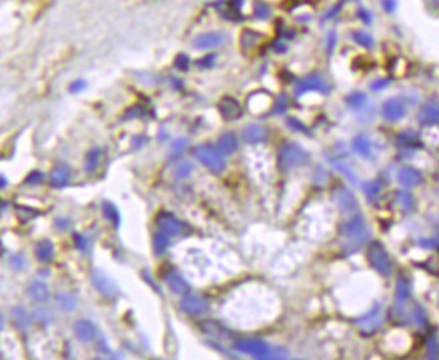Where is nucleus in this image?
I'll use <instances>...</instances> for the list:
<instances>
[{"label": "nucleus", "instance_id": "1", "mask_svg": "<svg viewBox=\"0 0 439 360\" xmlns=\"http://www.w3.org/2000/svg\"><path fill=\"white\" fill-rule=\"evenodd\" d=\"M340 236L346 238L352 246L364 245L370 237V230L362 214L354 213V216L342 225Z\"/></svg>", "mask_w": 439, "mask_h": 360}, {"label": "nucleus", "instance_id": "2", "mask_svg": "<svg viewBox=\"0 0 439 360\" xmlns=\"http://www.w3.org/2000/svg\"><path fill=\"white\" fill-rule=\"evenodd\" d=\"M309 156L297 143H285L277 154V165L283 172H288L308 162Z\"/></svg>", "mask_w": 439, "mask_h": 360}, {"label": "nucleus", "instance_id": "3", "mask_svg": "<svg viewBox=\"0 0 439 360\" xmlns=\"http://www.w3.org/2000/svg\"><path fill=\"white\" fill-rule=\"evenodd\" d=\"M193 154L202 165H205L210 172L221 173L225 169L224 156L220 152L218 148H214L209 143H202L193 149Z\"/></svg>", "mask_w": 439, "mask_h": 360}, {"label": "nucleus", "instance_id": "4", "mask_svg": "<svg viewBox=\"0 0 439 360\" xmlns=\"http://www.w3.org/2000/svg\"><path fill=\"white\" fill-rule=\"evenodd\" d=\"M367 260L379 274L388 277L392 272V261L382 242H372L367 249Z\"/></svg>", "mask_w": 439, "mask_h": 360}, {"label": "nucleus", "instance_id": "5", "mask_svg": "<svg viewBox=\"0 0 439 360\" xmlns=\"http://www.w3.org/2000/svg\"><path fill=\"white\" fill-rule=\"evenodd\" d=\"M236 349L243 353L255 356L257 359H273L275 356L273 355L275 351L269 347V344L265 343L264 340L259 339L240 340L236 343Z\"/></svg>", "mask_w": 439, "mask_h": 360}, {"label": "nucleus", "instance_id": "6", "mask_svg": "<svg viewBox=\"0 0 439 360\" xmlns=\"http://www.w3.org/2000/svg\"><path fill=\"white\" fill-rule=\"evenodd\" d=\"M383 320H384V316H383L382 304H376V305H375L368 313H366V315H363L362 317L356 319L355 324H356L360 329H363V331L371 332V331H375V329H378V328L383 324Z\"/></svg>", "mask_w": 439, "mask_h": 360}, {"label": "nucleus", "instance_id": "7", "mask_svg": "<svg viewBox=\"0 0 439 360\" xmlns=\"http://www.w3.org/2000/svg\"><path fill=\"white\" fill-rule=\"evenodd\" d=\"M181 309L187 315L201 316L206 313L209 309V304L201 296L195 295V293H187L181 300Z\"/></svg>", "mask_w": 439, "mask_h": 360}, {"label": "nucleus", "instance_id": "8", "mask_svg": "<svg viewBox=\"0 0 439 360\" xmlns=\"http://www.w3.org/2000/svg\"><path fill=\"white\" fill-rule=\"evenodd\" d=\"M309 91H319V93H327L328 91V86L324 79L321 78L320 75L311 74L308 77H305L297 83L295 87V94L297 97L309 93Z\"/></svg>", "mask_w": 439, "mask_h": 360}, {"label": "nucleus", "instance_id": "9", "mask_svg": "<svg viewBox=\"0 0 439 360\" xmlns=\"http://www.w3.org/2000/svg\"><path fill=\"white\" fill-rule=\"evenodd\" d=\"M91 280H93L94 286L97 288V291L103 295L105 297H114L117 293V286L109 277L107 274L101 270L99 268H94L91 270Z\"/></svg>", "mask_w": 439, "mask_h": 360}, {"label": "nucleus", "instance_id": "10", "mask_svg": "<svg viewBox=\"0 0 439 360\" xmlns=\"http://www.w3.org/2000/svg\"><path fill=\"white\" fill-rule=\"evenodd\" d=\"M406 103L403 102L400 98H390L383 103L382 115L384 119L396 122L406 115Z\"/></svg>", "mask_w": 439, "mask_h": 360}, {"label": "nucleus", "instance_id": "11", "mask_svg": "<svg viewBox=\"0 0 439 360\" xmlns=\"http://www.w3.org/2000/svg\"><path fill=\"white\" fill-rule=\"evenodd\" d=\"M410 299V284L404 277H399L396 281V292H395L394 315L403 317V307Z\"/></svg>", "mask_w": 439, "mask_h": 360}, {"label": "nucleus", "instance_id": "12", "mask_svg": "<svg viewBox=\"0 0 439 360\" xmlns=\"http://www.w3.org/2000/svg\"><path fill=\"white\" fill-rule=\"evenodd\" d=\"M418 121L423 126L439 125V105L434 101H428L423 105L418 113Z\"/></svg>", "mask_w": 439, "mask_h": 360}, {"label": "nucleus", "instance_id": "13", "mask_svg": "<svg viewBox=\"0 0 439 360\" xmlns=\"http://www.w3.org/2000/svg\"><path fill=\"white\" fill-rule=\"evenodd\" d=\"M157 224L163 233H166L167 236H171V237L179 234L182 230V224L170 213H161L157 217Z\"/></svg>", "mask_w": 439, "mask_h": 360}, {"label": "nucleus", "instance_id": "14", "mask_svg": "<svg viewBox=\"0 0 439 360\" xmlns=\"http://www.w3.org/2000/svg\"><path fill=\"white\" fill-rule=\"evenodd\" d=\"M224 43V35L221 33L201 34L193 41V46L197 50H209L218 47Z\"/></svg>", "mask_w": 439, "mask_h": 360}, {"label": "nucleus", "instance_id": "15", "mask_svg": "<svg viewBox=\"0 0 439 360\" xmlns=\"http://www.w3.org/2000/svg\"><path fill=\"white\" fill-rule=\"evenodd\" d=\"M71 178V170L66 164L55 165L50 173V184L54 188H63L69 184Z\"/></svg>", "mask_w": 439, "mask_h": 360}, {"label": "nucleus", "instance_id": "16", "mask_svg": "<svg viewBox=\"0 0 439 360\" xmlns=\"http://www.w3.org/2000/svg\"><path fill=\"white\" fill-rule=\"evenodd\" d=\"M336 201H338L339 208L344 213H355L358 209V201L355 198L354 193H351L344 186L336 190Z\"/></svg>", "mask_w": 439, "mask_h": 360}, {"label": "nucleus", "instance_id": "17", "mask_svg": "<svg viewBox=\"0 0 439 360\" xmlns=\"http://www.w3.org/2000/svg\"><path fill=\"white\" fill-rule=\"evenodd\" d=\"M423 177L419 170L412 166H403L398 172V181L403 186L407 188H415L422 182Z\"/></svg>", "mask_w": 439, "mask_h": 360}, {"label": "nucleus", "instance_id": "18", "mask_svg": "<svg viewBox=\"0 0 439 360\" xmlns=\"http://www.w3.org/2000/svg\"><path fill=\"white\" fill-rule=\"evenodd\" d=\"M265 138H267V131H265L264 127L260 126V125H256V123L248 125L243 130V139L247 143L264 142Z\"/></svg>", "mask_w": 439, "mask_h": 360}, {"label": "nucleus", "instance_id": "19", "mask_svg": "<svg viewBox=\"0 0 439 360\" xmlns=\"http://www.w3.org/2000/svg\"><path fill=\"white\" fill-rule=\"evenodd\" d=\"M163 278H165L167 286H169L174 293H177V295L186 293L187 289H189V285H187V282L185 281V278H183L182 276H179L177 272L170 270V272H167V273L163 276Z\"/></svg>", "mask_w": 439, "mask_h": 360}, {"label": "nucleus", "instance_id": "20", "mask_svg": "<svg viewBox=\"0 0 439 360\" xmlns=\"http://www.w3.org/2000/svg\"><path fill=\"white\" fill-rule=\"evenodd\" d=\"M218 109L221 111V114L224 115L227 119H235L241 115L240 103L237 102L236 99L231 98V97H225L224 99H221Z\"/></svg>", "mask_w": 439, "mask_h": 360}, {"label": "nucleus", "instance_id": "21", "mask_svg": "<svg viewBox=\"0 0 439 360\" xmlns=\"http://www.w3.org/2000/svg\"><path fill=\"white\" fill-rule=\"evenodd\" d=\"M74 329H75L78 339L85 341V343H89V341L94 340L95 339V335H97V329L94 327V324L91 321H89V320H79L74 325Z\"/></svg>", "mask_w": 439, "mask_h": 360}, {"label": "nucleus", "instance_id": "22", "mask_svg": "<svg viewBox=\"0 0 439 360\" xmlns=\"http://www.w3.org/2000/svg\"><path fill=\"white\" fill-rule=\"evenodd\" d=\"M217 148H218V150L223 154L231 156L239 148V139H237V137L233 133H225V134L220 137Z\"/></svg>", "mask_w": 439, "mask_h": 360}, {"label": "nucleus", "instance_id": "23", "mask_svg": "<svg viewBox=\"0 0 439 360\" xmlns=\"http://www.w3.org/2000/svg\"><path fill=\"white\" fill-rule=\"evenodd\" d=\"M352 149L359 156L370 158L372 154V142L366 134H359L355 137L354 142H352Z\"/></svg>", "mask_w": 439, "mask_h": 360}, {"label": "nucleus", "instance_id": "24", "mask_svg": "<svg viewBox=\"0 0 439 360\" xmlns=\"http://www.w3.org/2000/svg\"><path fill=\"white\" fill-rule=\"evenodd\" d=\"M29 295L31 299H34L35 301H39V303L47 301V299H49L50 296L49 286L46 285L45 282L34 281L33 284L29 286Z\"/></svg>", "mask_w": 439, "mask_h": 360}, {"label": "nucleus", "instance_id": "25", "mask_svg": "<svg viewBox=\"0 0 439 360\" xmlns=\"http://www.w3.org/2000/svg\"><path fill=\"white\" fill-rule=\"evenodd\" d=\"M54 254V244L50 240H42L38 242L37 248H35V257L38 258V261L47 262L51 260Z\"/></svg>", "mask_w": 439, "mask_h": 360}, {"label": "nucleus", "instance_id": "26", "mask_svg": "<svg viewBox=\"0 0 439 360\" xmlns=\"http://www.w3.org/2000/svg\"><path fill=\"white\" fill-rule=\"evenodd\" d=\"M346 102L352 110H362V109L366 107V103L368 102V99H367V95L362 91H355V93L347 97Z\"/></svg>", "mask_w": 439, "mask_h": 360}, {"label": "nucleus", "instance_id": "27", "mask_svg": "<svg viewBox=\"0 0 439 360\" xmlns=\"http://www.w3.org/2000/svg\"><path fill=\"white\" fill-rule=\"evenodd\" d=\"M169 246V236L166 233H163L162 230L155 232L154 238H153V249L157 254L165 253V250Z\"/></svg>", "mask_w": 439, "mask_h": 360}, {"label": "nucleus", "instance_id": "28", "mask_svg": "<svg viewBox=\"0 0 439 360\" xmlns=\"http://www.w3.org/2000/svg\"><path fill=\"white\" fill-rule=\"evenodd\" d=\"M103 213H105L106 218H107L109 221L113 222L114 226L118 228L119 224H121V217H119L118 209H117V206H115L113 202H109V201L103 202Z\"/></svg>", "mask_w": 439, "mask_h": 360}, {"label": "nucleus", "instance_id": "29", "mask_svg": "<svg viewBox=\"0 0 439 360\" xmlns=\"http://www.w3.org/2000/svg\"><path fill=\"white\" fill-rule=\"evenodd\" d=\"M99 158H101V150L99 149H93L87 153L85 162V170L87 173H94L97 170L98 164H99Z\"/></svg>", "mask_w": 439, "mask_h": 360}, {"label": "nucleus", "instance_id": "30", "mask_svg": "<svg viewBox=\"0 0 439 360\" xmlns=\"http://www.w3.org/2000/svg\"><path fill=\"white\" fill-rule=\"evenodd\" d=\"M13 317L19 328H26L30 324V317L23 307H17L13 309Z\"/></svg>", "mask_w": 439, "mask_h": 360}, {"label": "nucleus", "instance_id": "31", "mask_svg": "<svg viewBox=\"0 0 439 360\" xmlns=\"http://www.w3.org/2000/svg\"><path fill=\"white\" fill-rule=\"evenodd\" d=\"M332 165L338 169L339 172L342 173L343 176H346V178L350 181V182H352V184H358V177H356V174L352 172V169H351L348 165L342 162V161H334Z\"/></svg>", "mask_w": 439, "mask_h": 360}, {"label": "nucleus", "instance_id": "32", "mask_svg": "<svg viewBox=\"0 0 439 360\" xmlns=\"http://www.w3.org/2000/svg\"><path fill=\"white\" fill-rule=\"evenodd\" d=\"M411 320H412V324L414 325H416V327L419 328H424L427 325V317H426V313H424V311H423L422 307H419V305H416V307L411 311Z\"/></svg>", "mask_w": 439, "mask_h": 360}, {"label": "nucleus", "instance_id": "33", "mask_svg": "<svg viewBox=\"0 0 439 360\" xmlns=\"http://www.w3.org/2000/svg\"><path fill=\"white\" fill-rule=\"evenodd\" d=\"M354 41L362 47H366V49H372L374 47V39H372L370 34L364 33V31H356L354 34Z\"/></svg>", "mask_w": 439, "mask_h": 360}, {"label": "nucleus", "instance_id": "34", "mask_svg": "<svg viewBox=\"0 0 439 360\" xmlns=\"http://www.w3.org/2000/svg\"><path fill=\"white\" fill-rule=\"evenodd\" d=\"M396 201L400 205V208L404 210V212H410L411 208H412V204H414V200H412V196H411L408 192H398L396 194Z\"/></svg>", "mask_w": 439, "mask_h": 360}, {"label": "nucleus", "instance_id": "35", "mask_svg": "<svg viewBox=\"0 0 439 360\" xmlns=\"http://www.w3.org/2000/svg\"><path fill=\"white\" fill-rule=\"evenodd\" d=\"M399 142L402 143L403 148L406 149H415V146L418 145V138H416V135L414 134V133H410V131H407V133H403V134H400V137H399Z\"/></svg>", "mask_w": 439, "mask_h": 360}, {"label": "nucleus", "instance_id": "36", "mask_svg": "<svg viewBox=\"0 0 439 360\" xmlns=\"http://www.w3.org/2000/svg\"><path fill=\"white\" fill-rule=\"evenodd\" d=\"M58 301H59V305H61L62 309H65V311L71 312L74 308L77 307V300L74 299L71 295H69V293H62L59 296Z\"/></svg>", "mask_w": 439, "mask_h": 360}, {"label": "nucleus", "instance_id": "37", "mask_svg": "<svg viewBox=\"0 0 439 360\" xmlns=\"http://www.w3.org/2000/svg\"><path fill=\"white\" fill-rule=\"evenodd\" d=\"M363 190L366 193L367 198L372 201L378 197L379 192H380V185H379L378 182H374V181L366 182V184L363 185Z\"/></svg>", "mask_w": 439, "mask_h": 360}, {"label": "nucleus", "instance_id": "38", "mask_svg": "<svg viewBox=\"0 0 439 360\" xmlns=\"http://www.w3.org/2000/svg\"><path fill=\"white\" fill-rule=\"evenodd\" d=\"M427 353H428V357H431V359H435V357H438L439 355V343H438V339H436V336L431 335L430 337H428V340H427Z\"/></svg>", "mask_w": 439, "mask_h": 360}, {"label": "nucleus", "instance_id": "39", "mask_svg": "<svg viewBox=\"0 0 439 360\" xmlns=\"http://www.w3.org/2000/svg\"><path fill=\"white\" fill-rule=\"evenodd\" d=\"M191 172H193V165L190 162H187V161H183L182 164L178 165L175 176L178 177V178H186V177L190 176Z\"/></svg>", "mask_w": 439, "mask_h": 360}, {"label": "nucleus", "instance_id": "40", "mask_svg": "<svg viewBox=\"0 0 439 360\" xmlns=\"http://www.w3.org/2000/svg\"><path fill=\"white\" fill-rule=\"evenodd\" d=\"M186 146H187V139L185 138L175 139L174 142H173V145H171V156L173 157L179 156Z\"/></svg>", "mask_w": 439, "mask_h": 360}, {"label": "nucleus", "instance_id": "41", "mask_svg": "<svg viewBox=\"0 0 439 360\" xmlns=\"http://www.w3.org/2000/svg\"><path fill=\"white\" fill-rule=\"evenodd\" d=\"M34 317L41 324H49L53 320V316H51V313L47 309H37V311L34 312Z\"/></svg>", "mask_w": 439, "mask_h": 360}, {"label": "nucleus", "instance_id": "42", "mask_svg": "<svg viewBox=\"0 0 439 360\" xmlns=\"http://www.w3.org/2000/svg\"><path fill=\"white\" fill-rule=\"evenodd\" d=\"M74 242H75L77 249L81 250V252H86V250L89 249V240H87V237L83 236V234H79V233L74 234Z\"/></svg>", "mask_w": 439, "mask_h": 360}, {"label": "nucleus", "instance_id": "43", "mask_svg": "<svg viewBox=\"0 0 439 360\" xmlns=\"http://www.w3.org/2000/svg\"><path fill=\"white\" fill-rule=\"evenodd\" d=\"M43 180H45L43 173L38 172V170H34V172H31L29 176L26 177L25 182L27 185H35V184H41Z\"/></svg>", "mask_w": 439, "mask_h": 360}, {"label": "nucleus", "instance_id": "44", "mask_svg": "<svg viewBox=\"0 0 439 360\" xmlns=\"http://www.w3.org/2000/svg\"><path fill=\"white\" fill-rule=\"evenodd\" d=\"M390 85V79H378V81H375L372 85H371V90L372 91H379V90H383V89H386L387 86Z\"/></svg>", "mask_w": 439, "mask_h": 360}, {"label": "nucleus", "instance_id": "45", "mask_svg": "<svg viewBox=\"0 0 439 360\" xmlns=\"http://www.w3.org/2000/svg\"><path fill=\"white\" fill-rule=\"evenodd\" d=\"M10 262L13 264L15 269H22L25 266V258H23V256H13V257L10 258Z\"/></svg>", "mask_w": 439, "mask_h": 360}, {"label": "nucleus", "instance_id": "46", "mask_svg": "<svg viewBox=\"0 0 439 360\" xmlns=\"http://www.w3.org/2000/svg\"><path fill=\"white\" fill-rule=\"evenodd\" d=\"M288 125L291 127H292L293 130L301 131V133H303V131H304V133H305V131H307V129H305V127H304V125L299 122V121H297L296 118H289L288 119Z\"/></svg>", "mask_w": 439, "mask_h": 360}, {"label": "nucleus", "instance_id": "47", "mask_svg": "<svg viewBox=\"0 0 439 360\" xmlns=\"http://www.w3.org/2000/svg\"><path fill=\"white\" fill-rule=\"evenodd\" d=\"M83 89H86V82L85 81H82V79L75 81V82L71 83V86H70V91H71V93H79V91H82Z\"/></svg>", "mask_w": 439, "mask_h": 360}, {"label": "nucleus", "instance_id": "48", "mask_svg": "<svg viewBox=\"0 0 439 360\" xmlns=\"http://www.w3.org/2000/svg\"><path fill=\"white\" fill-rule=\"evenodd\" d=\"M187 63H189V59H187V57H185V55H179V57L177 58V61H175V66L181 70H186Z\"/></svg>", "mask_w": 439, "mask_h": 360}, {"label": "nucleus", "instance_id": "49", "mask_svg": "<svg viewBox=\"0 0 439 360\" xmlns=\"http://www.w3.org/2000/svg\"><path fill=\"white\" fill-rule=\"evenodd\" d=\"M285 109H287V101H285V98L279 99V103H277L276 109H275V113H277V114H283L285 111Z\"/></svg>", "mask_w": 439, "mask_h": 360}, {"label": "nucleus", "instance_id": "50", "mask_svg": "<svg viewBox=\"0 0 439 360\" xmlns=\"http://www.w3.org/2000/svg\"><path fill=\"white\" fill-rule=\"evenodd\" d=\"M335 46H336V35H335V34H329L328 45H327V49H328L329 53H332V50L335 49Z\"/></svg>", "mask_w": 439, "mask_h": 360}, {"label": "nucleus", "instance_id": "51", "mask_svg": "<svg viewBox=\"0 0 439 360\" xmlns=\"http://www.w3.org/2000/svg\"><path fill=\"white\" fill-rule=\"evenodd\" d=\"M142 274H143V277H145V280H146V281L149 282V284H150V285L153 286V288H154L155 291H159L158 285H157V284H155V282L153 281V277H151V274L149 273V270H143Z\"/></svg>", "mask_w": 439, "mask_h": 360}, {"label": "nucleus", "instance_id": "52", "mask_svg": "<svg viewBox=\"0 0 439 360\" xmlns=\"http://www.w3.org/2000/svg\"><path fill=\"white\" fill-rule=\"evenodd\" d=\"M383 6H384V9H386L387 13H391V11H394L395 7H396V3H395V0H384V2H383Z\"/></svg>", "mask_w": 439, "mask_h": 360}, {"label": "nucleus", "instance_id": "53", "mask_svg": "<svg viewBox=\"0 0 439 360\" xmlns=\"http://www.w3.org/2000/svg\"><path fill=\"white\" fill-rule=\"evenodd\" d=\"M57 226L61 228V229H67L69 228V220H63V218H59L57 221Z\"/></svg>", "mask_w": 439, "mask_h": 360}, {"label": "nucleus", "instance_id": "54", "mask_svg": "<svg viewBox=\"0 0 439 360\" xmlns=\"http://www.w3.org/2000/svg\"><path fill=\"white\" fill-rule=\"evenodd\" d=\"M2 188L3 189L6 188V178L5 177H2Z\"/></svg>", "mask_w": 439, "mask_h": 360}, {"label": "nucleus", "instance_id": "55", "mask_svg": "<svg viewBox=\"0 0 439 360\" xmlns=\"http://www.w3.org/2000/svg\"><path fill=\"white\" fill-rule=\"evenodd\" d=\"M436 241H438V242H439V236H438V238H436Z\"/></svg>", "mask_w": 439, "mask_h": 360}]
</instances>
